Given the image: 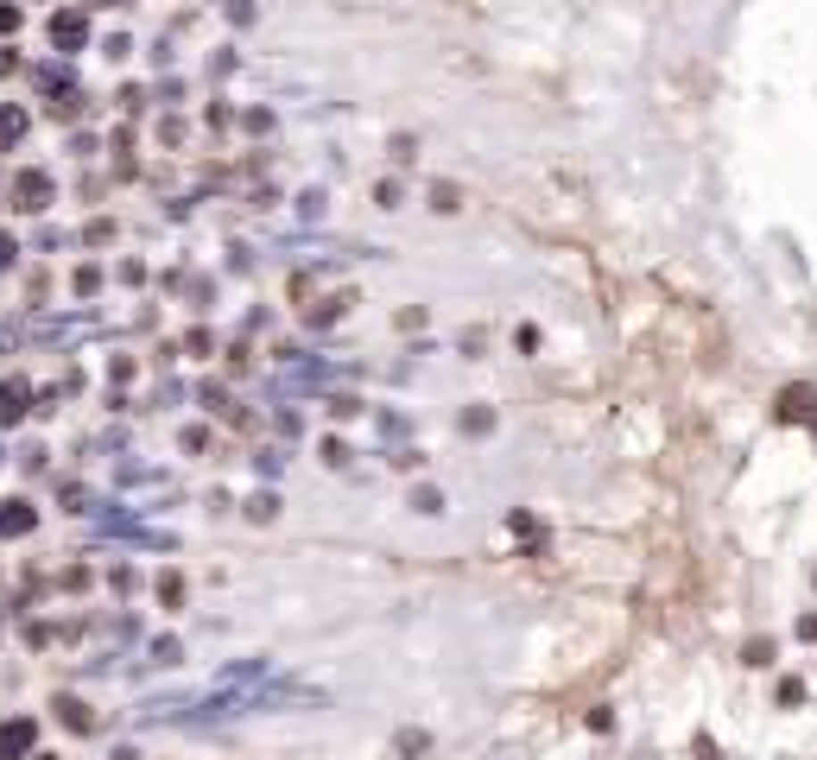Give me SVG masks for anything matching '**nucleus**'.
I'll return each instance as SVG.
<instances>
[{"label":"nucleus","mask_w":817,"mask_h":760,"mask_svg":"<svg viewBox=\"0 0 817 760\" xmlns=\"http://www.w3.org/2000/svg\"><path fill=\"white\" fill-rule=\"evenodd\" d=\"M51 32H57V45H77V38H83V20H77V13H71V20H57V26H51Z\"/></svg>","instance_id":"39448f33"},{"label":"nucleus","mask_w":817,"mask_h":760,"mask_svg":"<svg viewBox=\"0 0 817 760\" xmlns=\"http://www.w3.org/2000/svg\"><path fill=\"white\" fill-rule=\"evenodd\" d=\"M811 412V387H786L779 393V419H804Z\"/></svg>","instance_id":"f257e3e1"},{"label":"nucleus","mask_w":817,"mask_h":760,"mask_svg":"<svg viewBox=\"0 0 817 760\" xmlns=\"http://www.w3.org/2000/svg\"><path fill=\"white\" fill-rule=\"evenodd\" d=\"M20 196H26V210H45V196H51V184L32 171V178H20Z\"/></svg>","instance_id":"f03ea898"},{"label":"nucleus","mask_w":817,"mask_h":760,"mask_svg":"<svg viewBox=\"0 0 817 760\" xmlns=\"http://www.w3.org/2000/svg\"><path fill=\"white\" fill-rule=\"evenodd\" d=\"M20 399H26L20 387H0V425H7V419H20V412H26Z\"/></svg>","instance_id":"20e7f679"},{"label":"nucleus","mask_w":817,"mask_h":760,"mask_svg":"<svg viewBox=\"0 0 817 760\" xmlns=\"http://www.w3.org/2000/svg\"><path fill=\"white\" fill-rule=\"evenodd\" d=\"M32 526V514H26V501H13L7 514H0V532H26Z\"/></svg>","instance_id":"7ed1b4c3"}]
</instances>
